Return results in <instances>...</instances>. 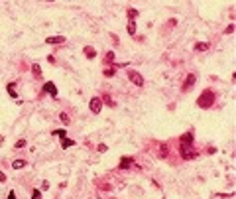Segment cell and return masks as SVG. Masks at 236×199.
I'll return each mask as SVG.
<instances>
[{
	"mask_svg": "<svg viewBox=\"0 0 236 199\" xmlns=\"http://www.w3.org/2000/svg\"><path fill=\"white\" fill-rule=\"evenodd\" d=\"M106 59L112 61V59H114V53H112V51H108V53H106Z\"/></svg>",
	"mask_w": 236,
	"mask_h": 199,
	"instance_id": "7402d4cb",
	"label": "cell"
},
{
	"mask_svg": "<svg viewBox=\"0 0 236 199\" xmlns=\"http://www.w3.org/2000/svg\"><path fill=\"white\" fill-rule=\"evenodd\" d=\"M75 144V140H71V138H61V148H69V146H73Z\"/></svg>",
	"mask_w": 236,
	"mask_h": 199,
	"instance_id": "8fae6325",
	"label": "cell"
},
{
	"mask_svg": "<svg viewBox=\"0 0 236 199\" xmlns=\"http://www.w3.org/2000/svg\"><path fill=\"white\" fill-rule=\"evenodd\" d=\"M130 164H132L130 158H122V160H120V168H122V169H128V168H130Z\"/></svg>",
	"mask_w": 236,
	"mask_h": 199,
	"instance_id": "7c38bea8",
	"label": "cell"
},
{
	"mask_svg": "<svg viewBox=\"0 0 236 199\" xmlns=\"http://www.w3.org/2000/svg\"><path fill=\"white\" fill-rule=\"evenodd\" d=\"M91 113H93V114H98V113H101V110H102V101H101V99H98V97H93V99H91Z\"/></svg>",
	"mask_w": 236,
	"mask_h": 199,
	"instance_id": "7a4b0ae2",
	"label": "cell"
},
{
	"mask_svg": "<svg viewBox=\"0 0 236 199\" xmlns=\"http://www.w3.org/2000/svg\"><path fill=\"white\" fill-rule=\"evenodd\" d=\"M195 81H197V75H195V73H189V77H187V81H185L183 89H185V91H189L193 85H195Z\"/></svg>",
	"mask_w": 236,
	"mask_h": 199,
	"instance_id": "52a82bcc",
	"label": "cell"
},
{
	"mask_svg": "<svg viewBox=\"0 0 236 199\" xmlns=\"http://www.w3.org/2000/svg\"><path fill=\"white\" fill-rule=\"evenodd\" d=\"M65 38L63 36H51V38H47L45 40V44H51V45H55V44H63Z\"/></svg>",
	"mask_w": 236,
	"mask_h": 199,
	"instance_id": "ba28073f",
	"label": "cell"
},
{
	"mask_svg": "<svg viewBox=\"0 0 236 199\" xmlns=\"http://www.w3.org/2000/svg\"><path fill=\"white\" fill-rule=\"evenodd\" d=\"M32 199H41V193H39V189H34V191H32Z\"/></svg>",
	"mask_w": 236,
	"mask_h": 199,
	"instance_id": "ac0fdd59",
	"label": "cell"
},
{
	"mask_svg": "<svg viewBox=\"0 0 236 199\" xmlns=\"http://www.w3.org/2000/svg\"><path fill=\"white\" fill-rule=\"evenodd\" d=\"M195 49H197V51H205V49H209V44H197Z\"/></svg>",
	"mask_w": 236,
	"mask_h": 199,
	"instance_id": "9a60e30c",
	"label": "cell"
},
{
	"mask_svg": "<svg viewBox=\"0 0 236 199\" xmlns=\"http://www.w3.org/2000/svg\"><path fill=\"white\" fill-rule=\"evenodd\" d=\"M136 16H138V10L130 8V10H128V18H130V22H134V20H136Z\"/></svg>",
	"mask_w": 236,
	"mask_h": 199,
	"instance_id": "5bb4252c",
	"label": "cell"
},
{
	"mask_svg": "<svg viewBox=\"0 0 236 199\" xmlns=\"http://www.w3.org/2000/svg\"><path fill=\"white\" fill-rule=\"evenodd\" d=\"M65 134H67L65 130H53V136H59V138H65Z\"/></svg>",
	"mask_w": 236,
	"mask_h": 199,
	"instance_id": "e0dca14e",
	"label": "cell"
},
{
	"mask_svg": "<svg viewBox=\"0 0 236 199\" xmlns=\"http://www.w3.org/2000/svg\"><path fill=\"white\" fill-rule=\"evenodd\" d=\"M128 34L136 36V22H128Z\"/></svg>",
	"mask_w": 236,
	"mask_h": 199,
	"instance_id": "4fadbf2b",
	"label": "cell"
},
{
	"mask_svg": "<svg viewBox=\"0 0 236 199\" xmlns=\"http://www.w3.org/2000/svg\"><path fill=\"white\" fill-rule=\"evenodd\" d=\"M193 146V134L187 132V134L181 136V142H179V148H191Z\"/></svg>",
	"mask_w": 236,
	"mask_h": 199,
	"instance_id": "277c9868",
	"label": "cell"
},
{
	"mask_svg": "<svg viewBox=\"0 0 236 199\" xmlns=\"http://www.w3.org/2000/svg\"><path fill=\"white\" fill-rule=\"evenodd\" d=\"M214 103V95H213V91H203V95L197 99V105L201 106V109H209L210 105Z\"/></svg>",
	"mask_w": 236,
	"mask_h": 199,
	"instance_id": "6da1fadb",
	"label": "cell"
},
{
	"mask_svg": "<svg viewBox=\"0 0 236 199\" xmlns=\"http://www.w3.org/2000/svg\"><path fill=\"white\" fill-rule=\"evenodd\" d=\"M128 79H130L132 83H134L136 87H144V77L140 75V73H136V71H130V73H128Z\"/></svg>",
	"mask_w": 236,
	"mask_h": 199,
	"instance_id": "3957f363",
	"label": "cell"
},
{
	"mask_svg": "<svg viewBox=\"0 0 236 199\" xmlns=\"http://www.w3.org/2000/svg\"><path fill=\"white\" fill-rule=\"evenodd\" d=\"M98 152H106V144H101V146H98Z\"/></svg>",
	"mask_w": 236,
	"mask_h": 199,
	"instance_id": "cb8c5ba5",
	"label": "cell"
},
{
	"mask_svg": "<svg viewBox=\"0 0 236 199\" xmlns=\"http://www.w3.org/2000/svg\"><path fill=\"white\" fill-rule=\"evenodd\" d=\"M32 71H34L36 75H41V67H39L38 63H34V65H32Z\"/></svg>",
	"mask_w": 236,
	"mask_h": 199,
	"instance_id": "2e32d148",
	"label": "cell"
},
{
	"mask_svg": "<svg viewBox=\"0 0 236 199\" xmlns=\"http://www.w3.org/2000/svg\"><path fill=\"white\" fill-rule=\"evenodd\" d=\"M12 168H14V169L26 168V160H14V162H12Z\"/></svg>",
	"mask_w": 236,
	"mask_h": 199,
	"instance_id": "9c48e42d",
	"label": "cell"
},
{
	"mask_svg": "<svg viewBox=\"0 0 236 199\" xmlns=\"http://www.w3.org/2000/svg\"><path fill=\"white\" fill-rule=\"evenodd\" d=\"M114 75V69H106L104 71V77H112Z\"/></svg>",
	"mask_w": 236,
	"mask_h": 199,
	"instance_id": "44dd1931",
	"label": "cell"
},
{
	"mask_svg": "<svg viewBox=\"0 0 236 199\" xmlns=\"http://www.w3.org/2000/svg\"><path fill=\"white\" fill-rule=\"evenodd\" d=\"M14 146H16V148H24V146H26V140H18Z\"/></svg>",
	"mask_w": 236,
	"mask_h": 199,
	"instance_id": "ffe728a7",
	"label": "cell"
},
{
	"mask_svg": "<svg viewBox=\"0 0 236 199\" xmlns=\"http://www.w3.org/2000/svg\"><path fill=\"white\" fill-rule=\"evenodd\" d=\"M43 91H45V93H49L53 99L57 97V87H55V83H51V81H47V83L43 85Z\"/></svg>",
	"mask_w": 236,
	"mask_h": 199,
	"instance_id": "8992f818",
	"label": "cell"
},
{
	"mask_svg": "<svg viewBox=\"0 0 236 199\" xmlns=\"http://www.w3.org/2000/svg\"><path fill=\"white\" fill-rule=\"evenodd\" d=\"M232 32H234V26H228V28L224 30V34H232Z\"/></svg>",
	"mask_w": 236,
	"mask_h": 199,
	"instance_id": "603a6c76",
	"label": "cell"
},
{
	"mask_svg": "<svg viewBox=\"0 0 236 199\" xmlns=\"http://www.w3.org/2000/svg\"><path fill=\"white\" fill-rule=\"evenodd\" d=\"M59 118H61V120H63V122H65V124H67V122H69V117H67V113H61V114H59Z\"/></svg>",
	"mask_w": 236,
	"mask_h": 199,
	"instance_id": "d6986e66",
	"label": "cell"
},
{
	"mask_svg": "<svg viewBox=\"0 0 236 199\" xmlns=\"http://www.w3.org/2000/svg\"><path fill=\"white\" fill-rule=\"evenodd\" d=\"M179 150H181V158H185V160L197 158V152L193 150V146H191V148H179Z\"/></svg>",
	"mask_w": 236,
	"mask_h": 199,
	"instance_id": "5b68a950",
	"label": "cell"
},
{
	"mask_svg": "<svg viewBox=\"0 0 236 199\" xmlns=\"http://www.w3.org/2000/svg\"><path fill=\"white\" fill-rule=\"evenodd\" d=\"M85 55L89 57V59H93V57L97 55V51H94V47H91V45H87V47H85Z\"/></svg>",
	"mask_w": 236,
	"mask_h": 199,
	"instance_id": "30bf717a",
	"label": "cell"
},
{
	"mask_svg": "<svg viewBox=\"0 0 236 199\" xmlns=\"http://www.w3.org/2000/svg\"><path fill=\"white\" fill-rule=\"evenodd\" d=\"M8 199H16V193H14V191H10V193H8Z\"/></svg>",
	"mask_w": 236,
	"mask_h": 199,
	"instance_id": "484cf974",
	"label": "cell"
},
{
	"mask_svg": "<svg viewBox=\"0 0 236 199\" xmlns=\"http://www.w3.org/2000/svg\"><path fill=\"white\" fill-rule=\"evenodd\" d=\"M0 181H6V173L4 172H0Z\"/></svg>",
	"mask_w": 236,
	"mask_h": 199,
	"instance_id": "d4e9b609",
	"label": "cell"
}]
</instances>
